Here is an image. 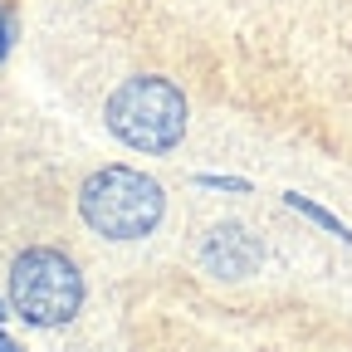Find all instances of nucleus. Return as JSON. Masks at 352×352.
Segmentation results:
<instances>
[{
	"mask_svg": "<svg viewBox=\"0 0 352 352\" xmlns=\"http://www.w3.org/2000/svg\"><path fill=\"white\" fill-rule=\"evenodd\" d=\"M289 206H294V210H303V215H308V220H318V226H328V230H333V235H342V240H352V235H347V230H342V226H338V220H333V215H328V210H323V206H314V201H308V196H289Z\"/></svg>",
	"mask_w": 352,
	"mask_h": 352,
	"instance_id": "5",
	"label": "nucleus"
},
{
	"mask_svg": "<svg viewBox=\"0 0 352 352\" xmlns=\"http://www.w3.org/2000/svg\"><path fill=\"white\" fill-rule=\"evenodd\" d=\"M0 347H10V338H6V333H0Z\"/></svg>",
	"mask_w": 352,
	"mask_h": 352,
	"instance_id": "7",
	"label": "nucleus"
},
{
	"mask_svg": "<svg viewBox=\"0 0 352 352\" xmlns=\"http://www.w3.org/2000/svg\"><path fill=\"white\" fill-rule=\"evenodd\" d=\"M10 303L25 323H69L83 303V279L59 250H25L10 264Z\"/></svg>",
	"mask_w": 352,
	"mask_h": 352,
	"instance_id": "3",
	"label": "nucleus"
},
{
	"mask_svg": "<svg viewBox=\"0 0 352 352\" xmlns=\"http://www.w3.org/2000/svg\"><path fill=\"white\" fill-rule=\"evenodd\" d=\"M108 127L132 152H171L186 132V98L166 78H127L108 98Z\"/></svg>",
	"mask_w": 352,
	"mask_h": 352,
	"instance_id": "2",
	"label": "nucleus"
},
{
	"mask_svg": "<svg viewBox=\"0 0 352 352\" xmlns=\"http://www.w3.org/2000/svg\"><path fill=\"white\" fill-rule=\"evenodd\" d=\"M206 264L220 270V274H230V279H240V274H250L254 264H259V245L240 226H220L206 240Z\"/></svg>",
	"mask_w": 352,
	"mask_h": 352,
	"instance_id": "4",
	"label": "nucleus"
},
{
	"mask_svg": "<svg viewBox=\"0 0 352 352\" xmlns=\"http://www.w3.org/2000/svg\"><path fill=\"white\" fill-rule=\"evenodd\" d=\"M162 186L152 176L132 171V166H103L83 182L78 210L88 220V230H98L108 240H142L157 230L162 220Z\"/></svg>",
	"mask_w": 352,
	"mask_h": 352,
	"instance_id": "1",
	"label": "nucleus"
},
{
	"mask_svg": "<svg viewBox=\"0 0 352 352\" xmlns=\"http://www.w3.org/2000/svg\"><path fill=\"white\" fill-rule=\"evenodd\" d=\"M6 44H10V25H6V15H0V59H6Z\"/></svg>",
	"mask_w": 352,
	"mask_h": 352,
	"instance_id": "6",
	"label": "nucleus"
}]
</instances>
